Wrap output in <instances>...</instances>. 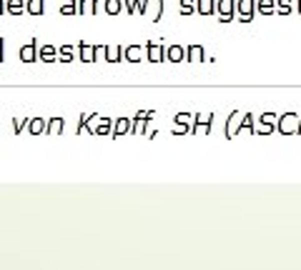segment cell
I'll list each match as a JSON object with an SVG mask.
<instances>
[{"mask_svg":"<svg viewBox=\"0 0 301 270\" xmlns=\"http://www.w3.org/2000/svg\"><path fill=\"white\" fill-rule=\"evenodd\" d=\"M276 130L281 135H296L301 133V115L298 113H286L276 120Z\"/></svg>","mask_w":301,"mask_h":270,"instance_id":"obj_1","label":"cell"},{"mask_svg":"<svg viewBox=\"0 0 301 270\" xmlns=\"http://www.w3.org/2000/svg\"><path fill=\"white\" fill-rule=\"evenodd\" d=\"M214 113L208 115H194V125H191V135H208L211 125H214Z\"/></svg>","mask_w":301,"mask_h":270,"instance_id":"obj_2","label":"cell"},{"mask_svg":"<svg viewBox=\"0 0 301 270\" xmlns=\"http://www.w3.org/2000/svg\"><path fill=\"white\" fill-rule=\"evenodd\" d=\"M234 8H236V0H216V13H218V20H221V23H231V20H236Z\"/></svg>","mask_w":301,"mask_h":270,"instance_id":"obj_3","label":"cell"},{"mask_svg":"<svg viewBox=\"0 0 301 270\" xmlns=\"http://www.w3.org/2000/svg\"><path fill=\"white\" fill-rule=\"evenodd\" d=\"M191 125H194V115L191 113H178V115H174V135H186V133H191Z\"/></svg>","mask_w":301,"mask_h":270,"instance_id":"obj_4","label":"cell"},{"mask_svg":"<svg viewBox=\"0 0 301 270\" xmlns=\"http://www.w3.org/2000/svg\"><path fill=\"white\" fill-rule=\"evenodd\" d=\"M254 8H256V0H236V10H238V20L241 23H251L254 20Z\"/></svg>","mask_w":301,"mask_h":270,"instance_id":"obj_5","label":"cell"},{"mask_svg":"<svg viewBox=\"0 0 301 270\" xmlns=\"http://www.w3.org/2000/svg\"><path fill=\"white\" fill-rule=\"evenodd\" d=\"M146 60H150V63H164V60H166V48L158 45V43H154V40H148V43H146Z\"/></svg>","mask_w":301,"mask_h":270,"instance_id":"obj_6","label":"cell"},{"mask_svg":"<svg viewBox=\"0 0 301 270\" xmlns=\"http://www.w3.org/2000/svg\"><path fill=\"white\" fill-rule=\"evenodd\" d=\"M18 58H20L23 63H36V60H38V40L33 38L28 45H23L20 53H18Z\"/></svg>","mask_w":301,"mask_h":270,"instance_id":"obj_7","label":"cell"},{"mask_svg":"<svg viewBox=\"0 0 301 270\" xmlns=\"http://www.w3.org/2000/svg\"><path fill=\"white\" fill-rule=\"evenodd\" d=\"M113 130V120L108 115H98V123L90 128V135H110Z\"/></svg>","mask_w":301,"mask_h":270,"instance_id":"obj_8","label":"cell"},{"mask_svg":"<svg viewBox=\"0 0 301 270\" xmlns=\"http://www.w3.org/2000/svg\"><path fill=\"white\" fill-rule=\"evenodd\" d=\"M130 133V118L120 115L113 120V130H110V138H120V135H128Z\"/></svg>","mask_w":301,"mask_h":270,"instance_id":"obj_9","label":"cell"},{"mask_svg":"<svg viewBox=\"0 0 301 270\" xmlns=\"http://www.w3.org/2000/svg\"><path fill=\"white\" fill-rule=\"evenodd\" d=\"M238 125H241V113L234 110V113L228 115V120H226V138H228V140L238 135Z\"/></svg>","mask_w":301,"mask_h":270,"instance_id":"obj_10","label":"cell"},{"mask_svg":"<svg viewBox=\"0 0 301 270\" xmlns=\"http://www.w3.org/2000/svg\"><path fill=\"white\" fill-rule=\"evenodd\" d=\"M143 55H146V48L140 50V45H128V48H123V60H128V63H140Z\"/></svg>","mask_w":301,"mask_h":270,"instance_id":"obj_11","label":"cell"},{"mask_svg":"<svg viewBox=\"0 0 301 270\" xmlns=\"http://www.w3.org/2000/svg\"><path fill=\"white\" fill-rule=\"evenodd\" d=\"M256 118L251 115V113H246V115H241V125H238V135H254L256 133Z\"/></svg>","mask_w":301,"mask_h":270,"instance_id":"obj_12","label":"cell"},{"mask_svg":"<svg viewBox=\"0 0 301 270\" xmlns=\"http://www.w3.org/2000/svg\"><path fill=\"white\" fill-rule=\"evenodd\" d=\"M63 128H66V118L53 115V118L48 120V125H46V135H60V133H63Z\"/></svg>","mask_w":301,"mask_h":270,"instance_id":"obj_13","label":"cell"},{"mask_svg":"<svg viewBox=\"0 0 301 270\" xmlns=\"http://www.w3.org/2000/svg\"><path fill=\"white\" fill-rule=\"evenodd\" d=\"M38 60H43V63H56V60H58V48H56V45H43V48H38Z\"/></svg>","mask_w":301,"mask_h":270,"instance_id":"obj_14","label":"cell"},{"mask_svg":"<svg viewBox=\"0 0 301 270\" xmlns=\"http://www.w3.org/2000/svg\"><path fill=\"white\" fill-rule=\"evenodd\" d=\"M186 60L188 63H201V60H206V50L201 45H186Z\"/></svg>","mask_w":301,"mask_h":270,"instance_id":"obj_15","label":"cell"},{"mask_svg":"<svg viewBox=\"0 0 301 270\" xmlns=\"http://www.w3.org/2000/svg\"><path fill=\"white\" fill-rule=\"evenodd\" d=\"M103 0H78V15H96V8Z\"/></svg>","mask_w":301,"mask_h":270,"instance_id":"obj_16","label":"cell"},{"mask_svg":"<svg viewBox=\"0 0 301 270\" xmlns=\"http://www.w3.org/2000/svg\"><path fill=\"white\" fill-rule=\"evenodd\" d=\"M78 58L83 60V63H93L98 55H96V45H88V43H78Z\"/></svg>","mask_w":301,"mask_h":270,"instance_id":"obj_17","label":"cell"},{"mask_svg":"<svg viewBox=\"0 0 301 270\" xmlns=\"http://www.w3.org/2000/svg\"><path fill=\"white\" fill-rule=\"evenodd\" d=\"M46 125H48V120L40 118V115H36V118H30L28 130H30V135H46Z\"/></svg>","mask_w":301,"mask_h":270,"instance_id":"obj_18","label":"cell"},{"mask_svg":"<svg viewBox=\"0 0 301 270\" xmlns=\"http://www.w3.org/2000/svg\"><path fill=\"white\" fill-rule=\"evenodd\" d=\"M166 60H171V63H181V60H186V48H181V45H171V48H166Z\"/></svg>","mask_w":301,"mask_h":270,"instance_id":"obj_19","label":"cell"},{"mask_svg":"<svg viewBox=\"0 0 301 270\" xmlns=\"http://www.w3.org/2000/svg\"><path fill=\"white\" fill-rule=\"evenodd\" d=\"M106 60L108 63H120L123 60V48L120 45H106Z\"/></svg>","mask_w":301,"mask_h":270,"instance_id":"obj_20","label":"cell"},{"mask_svg":"<svg viewBox=\"0 0 301 270\" xmlns=\"http://www.w3.org/2000/svg\"><path fill=\"white\" fill-rule=\"evenodd\" d=\"M6 13L23 15L26 13V0H6Z\"/></svg>","mask_w":301,"mask_h":270,"instance_id":"obj_21","label":"cell"},{"mask_svg":"<svg viewBox=\"0 0 301 270\" xmlns=\"http://www.w3.org/2000/svg\"><path fill=\"white\" fill-rule=\"evenodd\" d=\"M46 0H26V13L28 15H43Z\"/></svg>","mask_w":301,"mask_h":270,"instance_id":"obj_22","label":"cell"},{"mask_svg":"<svg viewBox=\"0 0 301 270\" xmlns=\"http://www.w3.org/2000/svg\"><path fill=\"white\" fill-rule=\"evenodd\" d=\"M196 10L201 15H214L216 13V0H196Z\"/></svg>","mask_w":301,"mask_h":270,"instance_id":"obj_23","label":"cell"},{"mask_svg":"<svg viewBox=\"0 0 301 270\" xmlns=\"http://www.w3.org/2000/svg\"><path fill=\"white\" fill-rule=\"evenodd\" d=\"M60 15H78V0H60Z\"/></svg>","mask_w":301,"mask_h":270,"instance_id":"obj_24","label":"cell"},{"mask_svg":"<svg viewBox=\"0 0 301 270\" xmlns=\"http://www.w3.org/2000/svg\"><path fill=\"white\" fill-rule=\"evenodd\" d=\"M73 58H76V48L73 45H60L58 48V60L60 63H70Z\"/></svg>","mask_w":301,"mask_h":270,"instance_id":"obj_25","label":"cell"},{"mask_svg":"<svg viewBox=\"0 0 301 270\" xmlns=\"http://www.w3.org/2000/svg\"><path fill=\"white\" fill-rule=\"evenodd\" d=\"M274 8H276L274 0H256V10H258L261 15H271V13H274Z\"/></svg>","mask_w":301,"mask_h":270,"instance_id":"obj_26","label":"cell"},{"mask_svg":"<svg viewBox=\"0 0 301 270\" xmlns=\"http://www.w3.org/2000/svg\"><path fill=\"white\" fill-rule=\"evenodd\" d=\"M120 5H123V0H103V8H106L108 15H118Z\"/></svg>","mask_w":301,"mask_h":270,"instance_id":"obj_27","label":"cell"},{"mask_svg":"<svg viewBox=\"0 0 301 270\" xmlns=\"http://www.w3.org/2000/svg\"><path fill=\"white\" fill-rule=\"evenodd\" d=\"M276 10H278V15H291L294 0H276Z\"/></svg>","mask_w":301,"mask_h":270,"instance_id":"obj_28","label":"cell"},{"mask_svg":"<svg viewBox=\"0 0 301 270\" xmlns=\"http://www.w3.org/2000/svg\"><path fill=\"white\" fill-rule=\"evenodd\" d=\"M178 10H181V15H191V13L196 10V0H181Z\"/></svg>","mask_w":301,"mask_h":270,"instance_id":"obj_29","label":"cell"},{"mask_svg":"<svg viewBox=\"0 0 301 270\" xmlns=\"http://www.w3.org/2000/svg\"><path fill=\"white\" fill-rule=\"evenodd\" d=\"M28 123H30V115H28V118H13V130H16V135H20V133L28 128Z\"/></svg>","mask_w":301,"mask_h":270,"instance_id":"obj_30","label":"cell"},{"mask_svg":"<svg viewBox=\"0 0 301 270\" xmlns=\"http://www.w3.org/2000/svg\"><path fill=\"white\" fill-rule=\"evenodd\" d=\"M123 5H126L128 15H136V13H138V5H140V0H123Z\"/></svg>","mask_w":301,"mask_h":270,"instance_id":"obj_31","label":"cell"},{"mask_svg":"<svg viewBox=\"0 0 301 270\" xmlns=\"http://www.w3.org/2000/svg\"><path fill=\"white\" fill-rule=\"evenodd\" d=\"M276 130V125H268V123H261L258 120V128H256V133H261V135H271Z\"/></svg>","mask_w":301,"mask_h":270,"instance_id":"obj_32","label":"cell"},{"mask_svg":"<svg viewBox=\"0 0 301 270\" xmlns=\"http://www.w3.org/2000/svg\"><path fill=\"white\" fill-rule=\"evenodd\" d=\"M6 60V38H0V63Z\"/></svg>","mask_w":301,"mask_h":270,"instance_id":"obj_33","label":"cell"},{"mask_svg":"<svg viewBox=\"0 0 301 270\" xmlns=\"http://www.w3.org/2000/svg\"><path fill=\"white\" fill-rule=\"evenodd\" d=\"M6 13V0H0V15Z\"/></svg>","mask_w":301,"mask_h":270,"instance_id":"obj_34","label":"cell"},{"mask_svg":"<svg viewBox=\"0 0 301 270\" xmlns=\"http://www.w3.org/2000/svg\"><path fill=\"white\" fill-rule=\"evenodd\" d=\"M294 3H296V10L301 13V0H294Z\"/></svg>","mask_w":301,"mask_h":270,"instance_id":"obj_35","label":"cell"}]
</instances>
